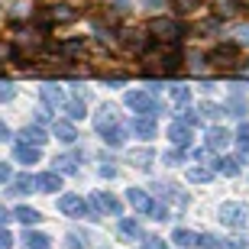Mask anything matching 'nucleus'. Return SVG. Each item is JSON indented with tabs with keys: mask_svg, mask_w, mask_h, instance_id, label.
I'll return each mask as SVG.
<instances>
[{
	"mask_svg": "<svg viewBox=\"0 0 249 249\" xmlns=\"http://www.w3.org/2000/svg\"><path fill=\"white\" fill-rule=\"evenodd\" d=\"M142 62H146L149 68L162 71V74L175 71L178 65H181V52H178V42H159V46H149L146 52H142Z\"/></svg>",
	"mask_w": 249,
	"mask_h": 249,
	"instance_id": "nucleus-1",
	"label": "nucleus"
},
{
	"mask_svg": "<svg viewBox=\"0 0 249 249\" xmlns=\"http://www.w3.org/2000/svg\"><path fill=\"white\" fill-rule=\"evenodd\" d=\"M126 107H129V110H136L139 117H156V113H159V97L152 91L136 88V91H126Z\"/></svg>",
	"mask_w": 249,
	"mask_h": 249,
	"instance_id": "nucleus-2",
	"label": "nucleus"
},
{
	"mask_svg": "<svg viewBox=\"0 0 249 249\" xmlns=\"http://www.w3.org/2000/svg\"><path fill=\"white\" fill-rule=\"evenodd\" d=\"M217 217H220V223H223V227L243 230V227L249 223V207H246V204H240V201H227V204H220Z\"/></svg>",
	"mask_w": 249,
	"mask_h": 249,
	"instance_id": "nucleus-3",
	"label": "nucleus"
},
{
	"mask_svg": "<svg viewBox=\"0 0 249 249\" xmlns=\"http://www.w3.org/2000/svg\"><path fill=\"white\" fill-rule=\"evenodd\" d=\"M149 33L159 42H178L181 39V23H175V19H168V17H159V19L149 23Z\"/></svg>",
	"mask_w": 249,
	"mask_h": 249,
	"instance_id": "nucleus-4",
	"label": "nucleus"
},
{
	"mask_svg": "<svg viewBox=\"0 0 249 249\" xmlns=\"http://www.w3.org/2000/svg\"><path fill=\"white\" fill-rule=\"evenodd\" d=\"M207 62H211L213 68H233V65L240 62V49L236 46H217V49H211Z\"/></svg>",
	"mask_w": 249,
	"mask_h": 249,
	"instance_id": "nucleus-5",
	"label": "nucleus"
},
{
	"mask_svg": "<svg viewBox=\"0 0 249 249\" xmlns=\"http://www.w3.org/2000/svg\"><path fill=\"white\" fill-rule=\"evenodd\" d=\"M191 123H185V120H175L172 126H168V139L175 142L178 149H185V146H191Z\"/></svg>",
	"mask_w": 249,
	"mask_h": 249,
	"instance_id": "nucleus-6",
	"label": "nucleus"
},
{
	"mask_svg": "<svg viewBox=\"0 0 249 249\" xmlns=\"http://www.w3.org/2000/svg\"><path fill=\"white\" fill-rule=\"evenodd\" d=\"M13 159H17L19 165H36L39 159H42V146H29V142H19L13 149Z\"/></svg>",
	"mask_w": 249,
	"mask_h": 249,
	"instance_id": "nucleus-7",
	"label": "nucleus"
},
{
	"mask_svg": "<svg viewBox=\"0 0 249 249\" xmlns=\"http://www.w3.org/2000/svg\"><path fill=\"white\" fill-rule=\"evenodd\" d=\"M33 185H36V191L52 194V191H62V178H58V172H42V175L33 178Z\"/></svg>",
	"mask_w": 249,
	"mask_h": 249,
	"instance_id": "nucleus-8",
	"label": "nucleus"
},
{
	"mask_svg": "<svg viewBox=\"0 0 249 249\" xmlns=\"http://www.w3.org/2000/svg\"><path fill=\"white\" fill-rule=\"evenodd\" d=\"M117 107H110V104H104L101 110H97V117H94V126L101 129V133H107V129H113L117 126Z\"/></svg>",
	"mask_w": 249,
	"mask_h": 249,
	"instance_id": "nucleus-9",
	"label": "nucleus"
},
{
	"mask_svg": "<svg viewBox=\"0 0 249 249\" xmlns=\"http://www.w3.org/2000/svg\"><path fill=\"white\" fill-rule=\"evenodd\" d=\"M84 197H78V194H62L58 197V211L62 213H68V217H74V213H84Z\"/></svg>",
	"mask_w": 249,
	"mask_h": 249,
	"instance_id": "nucleus-10",
	"label": "nucleus"
},
{
	"mask_svg": "<svg viewBox=\"0 0 249 249\" xmlns=\"http://www.w3.org/2000/svg\"><path fill=\"white\" fill-rule=\"evenodd\" d=\"M17 52H23V55H29V52H39L42 49V36L39 33H19V39H17Z\"/></svg>",
	"mask_w": 249,
	"mask_h": 249,
	"instance_id": "nucleus-11",
	"label": "nucleus"
},
{
	"mask_svg": "<svg viewBox=\"0 0 249 249\" xmlns=\"http://www.w3.org/2000/svg\"><path fill=\"white\" fill-rule=\"evenodd\" d=\"M213 3V13L223 19H230V17H240L243 13V0H211Z\"/></svg>",
	"mask_w": 249,
	"mask_h": 249,
	"instance_id": "nucleus-12",
	"label": "nucleus"
},
{
	"mask_svg": "<svg viewBox=\"0 0 249 249\" xmlns=\"http://www.w3.org/2000/svg\"><path fill=\"white\" fill-rule=\"evenodd\" d=\"M230 133L223 126H211V133H207V149H213V152H223V149L230 146Z\"/></svg>",
	"mask_w": 249,
	"mask_h": 249,
	"instance_id": "nucleus-13",
	"label": "nucleus"
},
{
	"mask_svg": "<svg viewBox=\"0 0 249 249\" xmlns=\"http://www.w3.org/2000/svg\"><path fill=\"white\" fill-rule=\"evenodd\" d=\"M126 201L133 204L139 213H149V211H152V201H149V194H146V191H139V188H129V191H126Z\"/></svg>",
	"mask_w": 249,
	"mask_h": 249,
	"instance_id": "nucleus-14",
	"label": "nucleus"
},
{
	"mask_svg": "<svg viewBox=\"0 0 249 249\" xmlns=\"http://www.w3.org/2000/svg\"><path fill=\"white\" fill-rule=\"evenodd\" d=\"M94 204H97V207H101L104 213H113V217H120V201H117V197H113V194H94Z\"/></svg>",
	"mask_w": 249,
	"mask_h": 249,
	"instance_id": "nucleus-15",
	"label": "nucleus"
},
{
	"mask_svg": "<svg viewBox=\"0 0 249 249\" xmlns=\"http://www.w3.org/2000/svg\"><path fill=\"white\" fill-rule=\"evenodd\" d=\"M133 133H136L139 139H152L156 136V123H152V117H136V120H133Z\"/></svg>",
	"mask_w": 249,
	"mask_h": 249,
	"instance_id": "nucleus-16",
	"label": "nucleus"
},
{
	"mask_svg": "<svg viewBox=\"0 0 249 249\" xmlns=\"http://www.w3.org/2000/svg\"><path fill=\"white\" fill-rule=\"evenodd\" d=\"M172 240H175V243H178V246H181V249L201 246V236H197V233H194V230H185V227H178V230H175V236H172Z\"/></svg>",
	"mask_w": 249,
	"mask_h": 249,
	"instance_id": "nucleus-17",
	"label": "nucleus"
},
{
	"mask_svg": "<svg viewBox=\"0 0 249 249\" xmlns=\"http://www.w3.org/2000/svg\"><path fill=\"white\" fill-rule=\"evenodd\" d=\"M23 243H26V249H49V243H52V240H49L46 233H36L33 227H29V230L23 233Z\"/></svg>",
	"mask_w": 249,
	"mask_h": 249,
	"instance_id": "nucleus-18",
	"label": "nucleus"
},
{
	"mask_svg": "<svg viewBox=\"0 0 249 249\" xmlns=\"http://www.w3.org/2000/svg\"><path fill=\"white\" fill-rule=\"evenodd\" d=\"M19 142H29V146H42L46 142V133L39 126H26V129H19Z\"/></svg>",
	"mask_w": 249,
	"mask_h": 249,
	"instance_id": "nucleus-19",
	"label": "nucleus"
},
{
	"mask_svg": "<svg viewBox=\"0 0 249 249\" xmlns=\"http://www.w3.org/2000/svg\"><path fill=\"white\" fill-rule=\"evenodd\" d=\"M211 178H213V168H207V165H191L188 168V181H194V185L211 181Z\"/></svg>",
	"mask_w": 249,
	"mask_h": 249,
	"instance_id": "nucleus-20",
	"label": "nucleus"
},
{
	"mask_svg": "<svg viewBox=\"0 0 249 249\" xmlns=\"http://www.w3.org/2000/svg\"><path fill=\"white\" fill-rule=\"evenodd\" d=\"M55 136L62 139V142H74V139H78V133H74L71 120H55Z\"/></svg>",
	"mask_w": 249,
	"mask_h": 249,
	"instance_id": "nucleus-21",
	"label": "nucleus"
},
{
	"mask_svg": "<svg viewBox=\"0 0 249 249\" xmlns=\"http://www.w3.org/2000/svg\"><path fill=\"white\" fill-rule=\"evenodd\" d=\"M19 223H26V227H33V223H39L42 220V213L36 211V207H17V213H13Z\"/></svg>",
	"mask_w": 249,
	"mask_h": 249,
	"instance_id": "nucleus-22",
	"label": "nucleus"
},
{
	"mask_svg": "<svg viewBox=\"0 0 249 249\" xmlns=\"http://www.w3.org/2000/svg\"><path fill=\"white\" fill-rule=\"evenodd\" d=\"M62 110L68 113L71 120H84V113H88V110H84V101H81V97H74V101H65V104H62Z\"/></svg>",
	"mask_w": 249,
	"mask_h": 249,
	"instance_id": "nucleus-23",
	"label": "nucleus"
},
{
	"mask_svg": "<svg viewBox=\"0 0 249 249\" xmlns=\"http://www.w3.org/2000/svg\"><path fill=\"white\" fill-rule=\"evenodd\" d=\"M217 172H220V175H227V178H236V175H240V162H236V159H230V156H223L220 162H217Z\"/></svg>",
	"mask_w": 249,
	"mask_h": 249,
	"instance_id": "nucleus-24",
	"label": "nucleus"
},
{
	"mask_svg": "<svg viewBox=\"0 0 249 249\" xmlns=\"http://www.w3.org/2000/svg\"><path fill=\"white\" fill-rule=\"evenodd\" d=\"M42 101H46V104H52V107H62V104H65V97H62V91H58L55 84H46V88H42Z\"/></svg>",
	"mask_w": 249,
	"mask_h": 249,
	"instance_id": "nucleus-25",
	"label": "nucleus"
},
{
	"mask_svg": "<svg viewBox=\"0 0 249 249\" xmlns=\"http://www.w3.org/2000/svg\"><path fill=\"white\" fill-rule=\"evenodd\" d=\"M33 188H36V185H33V178L23 175V178H17V181H13V185L7 188V194H29Z\"/></svg>",
	"mask_w": 249,
	"mask_h": 249,
	"instance_id": "nucleus-26",
	"label": "nucleus"
},
{
	"mask_svg": "<svg viewBox=\"0 0 249 249\" xmlns=\"http://www.w3.org/2000/svg\"><path fill=\"white\" fill-rule=\"evenodd\" d=\"M120 233H123V236H129V240L142 236V230H139V223L133 220V217H123V220H120Z\"/></svg>",
	"mask_w": 249,
	"mask_h": 249,
	"instance_id": "nucleus-27",
	"label": "nucleus"
},
{
	"mask_svg": "<svg viewBox=\"0 0 249 249\" xmlns=\"http://www.w3.org/2000/svg\"><path fill=\"white\" fill-rule=\"evenodd\" d=\"M104 139H107V146H123V139H126V129L117 123L113 129H107V133H104Z\"/></svg>",
	"mask_w": 249,
	"mask_h": 249,
	"instance_id": "nucleus-28",
	"label": "nucleus"
},
{
	"mask_svg": "<svg viewBox=\"0 0 249 249\" xmlns=\"http://www.w3.org/2000/svg\"><path fill=\"white\" fill-rule=\"evenodd\" d=\"M172 101H175L178 110H185L188 101H191V91H188V88H172Z\"/></svg>",
	"mask_w": 249,
	"mask_h": 249,
	"instance_id": "nucleus-29",
	"label": "nucleus"
},
{
	"mask_svg": "<svg viewBox=\"0 0 249 249\" xmlns=\"http://www.w3.org/2000/svg\"><path fill=\"white\" fill-rule=\"evenodd\" d=\"M129 162L139 168H149V162H152V149H139V152H133L129 156Z\"/></svg>",
	"mask_w": 249,
	"mask_h": 249,
	"instance_id": "nucleus-30",
	"label": "nucleus"
},
{
	"mask_svg": "<svg viewBox=\"0 0 249 249\" xmlns=\"http://www.w3.org/2000/svg\"><path fill=\"white\" fill-rule=\"evenodd\" d=\"M230 113L233 117H243L246 113V97L243 94H230Z\"/></svg>",
	"mask_w": 249,
	"mask_h": 249,
	"instance_id": "nucleus-31",
	"label": "nucleus"
},
{
	"mask_svg": "<svg viewBox=\"0 0 249 249\" xmlns=\"http://www.w3.org/2000/svg\"><path fill=\"white\" fill-rule=\"evenodd\" d=\"M175 3L178 13H191V10H201L204 7V0H172Z\"/></svg>",
	"mask_w": 249,
	"mask_h": 249,
	"instance_id": "nucleus-32",
	"label": "nucleus"
},
{
	"mask_svg": "<svg viewBox=\"0 0 249 249\" xmlns=\"http://www.w3.org/2000/svg\"><path fill=\"white\" fill-rule=\"evenodd\" d=\"M55 165H58V172H68V175H71V172H78V159L62 156V159H55Z\"/></svg>",
	"mask_w": 249,
	"mask_h": 249,
	"instance_id": "nucleus-33",
	"label": "nucleus"
},
{
	"mask_svg": "<svg viewBox=\"0 0 249 249\" xmlns=\"http://www.w3.org/2000/svg\"><path fill=\"white\" fill-rule=\"evenodd\" d=\"M49 17L55 19V23H58V19H62V23H68V19H74V10L71 7H52V13H49Z\"/></svg>",
	"mask_w": 249,
	"mask_h": 249,
	"instance_id": "nucleus-34",
	"label": "nucleus"
},
{
	"mask_svg": "<svg viewBox=\"0 0 249 249\" xmlns=\"http://www.w3.org/2000/svg\"><path fill=\"white\" fill-rule=\"evenodd\" d=\"M62 52H65V55H84V52H88V46L74 39V42H62Z\"/></svg>",
	"mask_w": 249,
	"mask_h": 249,
	"instance_id": "nucleus-35",
	"label": "nucleus"
},
{
	"mask_svg": "<svg viewBox=\"0 0 249 249\" xmlns=\"http://www.w3.org/2000/svg\"><path fill=\"white\" fill-rule=\"evenodd\" d=\"M236 142H240V149L249 156V123H243V126H240V133H236Z\"/></svg>",
	"mask_w": 249,
	"mask_h": 249,
	"instance_id": "nucleus-36",
	"label": "nucleus"
},
{
	"mask_svg": "<svg viewBox=\"0 0 249 249\" xmlns=\"http://www.w3.org/2000/svg\"><path fill=\"white\" fill-rule=\"evenodd\" d=\"M201 246L204 249H230V246H223V240H217V236H201Z\"/></svg>",
	"mask_w": 249,
	"mask_h": 249,
	"instance_id": "nucleus-37",
	"label": "nucleus"
},
{
	"mask_svg": "<svg viewBox=\"0 0 249 249\" xmlns=\"http://www.w3.org/2000/svg\"><path fill=\"white\" fill-rule=\"evenodd\" d=\"M65 249H84L81 236H78V233H68V236H65Z\"/></svg>",
	"mask_w": 249,
	"mask_h": 249,
	"instance_id": "nucleus-38",
	"label": "nucleus"
},
{
	"mask_svg": "<svg viewBox=\"0 0 249 249\" xmlns=\"http://www.w3.org/2000/svg\"><path fill=\"white\" fill-rule=\"evenodd\" d=\"M149 213H152L156 220H168V207H165V204H152V211H149Z\"/></svg>",
	"mask_w": 249,
	"mask_h": 249,
	"instance_id": "nucleus-39",
	"label": "nucleus"
},
{
	"mask_svg": "<svg viewBox=\"0 0 249 249\" xmlns=\"http://www.w3.org/2000/svg\"><path fill=\"white\" fill-rule=\"evenodd\" d=\"M142 249H168V246L159 240V236H146V240H142Z\"/></svg>",
	"mask_w": 249,
	"mask_h": 249,
	"instance_id": "nucleus-40",
	"label": "nucleus"
},
{
	"mask_svg": "<svg viewBox=\"0 0 249 249\" xmlns=\"http://www.w3.org/2000/svg\"><path fill=\"white\" fill-rule=\"evenodd\" d=\"M201 110L207 113V117H223V107H217V104H211V101L201 104Z\"/></svg>",
	"mask_w": 249,
	"mask_h": 249,
	"instance_id": "nucleus-41",
	"label": "nucleus"
},
{
	"mask_svg": "<svg viewBox=\"0 0 249 249\" xmlns=\"http://www.w3.org/2000/svg\"><path fill=\"white\" fill-rule=\"evenodd\" d=\"M162 162H165V165H178V162H181V152H178V149H172V152H165V156H162Z\"/></svg>",
	"mask_w": 249,
	"mask_h": 249,
	"instance_id": "nucleus-42",
	"label": "nucleus"
},
{
	"mask_svg": "<svg viewBox=\"0 0 249 249\" xmlns=\"http://www.w3.org/2000/svg\"><path fill=\"white\" fill-rule=\"evenodd\" d=\"M10 246H13V236H10V230L0 227V249H10Z\"/></svg>",
	"mask_w": 249,
	"mask_h": 249,
	"instance_id": "nucleus-43",
	"label": "nucleus"
},
{
	"mask_svg": "<svg viewBox=\"0 0 249 249\" xmlns=\"http://www.w3.org/2000/svg\"><path fill=\"white\" fill-rule=\"evenodd\" d=\"M236 42H240V46H249V26L236 29Z\"/></svg>",
	"mask_w": 249,
	"mask_h": 249,
	"instance_id": "nucleus-44",
	"label": "nucleus"
},
{
	"mask_svg": "<svg viewBox=\"0 0 249 249\" xmlns=\"http://www.w3.org/2000/svg\"><path fill=\"white\" fill-rule=\"evenodd\" d=\"M7 178H10V165H7V162H0V181H7Z\"/></svg>",
	"mask_w": 249,
	"mask_h": 249,
	"instance_id": "nucleus-45",
	"label": "nucleus"
},
{
	"mask_svg": "<svg viewBox=\"0 0 249 249\" xmlns=\"http://www.w3.org/2000/svg\"><path fill=\"white\" fill-rule=\"evenodd\" d=\"M101 175H104V178H113V175H117V168H113V165H104Z\"/></svg>",
	"mask_w": 249,
	"mask_h": 249,
	"instance_id": "nucleus-46",
	"label": "nucleus"
},
{
	"mask_svg": "<svg viewBox=\"0 0 249 249\" xmlns=\"http://www.w3.org/2000/svg\"><path fill=\"white\" fill-rule=\"evenodd\" d=\"M13 97V88H0V101H10Z\"/></svg>",
	"mask_w": 249,
	"mask_h": 249,
	"instance_id": "nucleus-47",
	"label": "nucleus"
},
{
	"mask_svg": "<svg viewBox=\"0 0 249 249\" xmlns=\"http://www.w3.org/2000/svg\"><path fill=\"white\" fill-rule=\"evenodd\" d=\"M3 139H10V129H7V123L0 120V142H3Z\"/></svg>",
	"mask_w": 249,
	"mask_h": 249,
	"instance_id": "nucleus-48",
	"label": "nucleus"
},
{
	"mask_svg": "<svg viewBox=\"0 0 249 249\" xmlns=\"http://www.w3.org/2000/svg\"><path fill=\"white\" fill-rule=\"evenodd\" d=\"M7 220H10V213L3 211V207H0V227H3V223H7Z\"/></svg>",
	"mask_w": 249,
	"mask_h": 249,
	"instance_id": "nucleus-49",
	"label": "nucleus"
},
{
	"mask_svg": "<svg viewBox=\"0 0 249 249\" xmlns=\"http://www.w3.org/2000/svg\"><path fill=\"white\" fill-rule=\"evenodd\" d=\"M142 3H146V7H159V3H162V0H142Z\"/></svg>",
	"mask_w": 249,
	"mask_h": 249,
	"instance_id": "nucleus-50",
	"label": "nucleus"
}]
</instances>
